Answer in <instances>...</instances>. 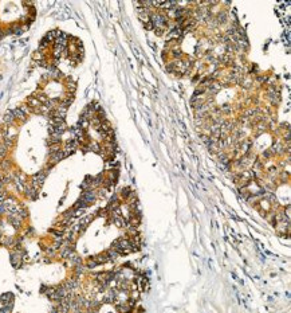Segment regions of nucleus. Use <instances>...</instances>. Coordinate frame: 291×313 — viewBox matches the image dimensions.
<instances>
[{"label":"nucleus","mask_w":291,"mask_h":313,"mask_svg":"<svg viewBox=\"0 0 291 313\" xmlns=\"http://www.w3.org/2000/svg\"><path fill=\"white\" fill-rule=\"evenodd\" d=\"M27 42H28V38H24V39H20V40H19V43H20V45H24V43H27Z\"/></svg>","instance_id":"37"},{"label":"nucleus","mask_w":291,"mask_h":313,"mask_svg":"<svg viewBox=\"0 0 291 313\" xmlns=\"http://www.w3.org/2000/svg\"><path fill=\"white\" fill-rule=\"evenodd\" d=\"M50 313H58V310H56V308L54 306V308H52V309L50 310Z\"/></svg>","instance_id":"39"},{"label":"nucleus","mask_w":291,"mask_h":313,"mask_svg":"<svg viewBox=\"0 0 291 313\" xmlns=\"http://www.w3.org/2000/svg\"><path fill=\"white\" fill-rule=\"evenodd\" d=\"M32 58H34V61H43L44 59V54H43V51L36 50L34 53V55H32Z\"/></svg>","instance_id":"23"},{"label":"nucleus","mask_w":291,"mask_h":313,"mask_svg":"<svg viewBox=\"0 0 291 313\" xmlns=\"http://www.w3.org/2000/svg\"><path fill=\"white\" fill-rule=\"evenodd\" d=\"M7 210H6V206H4V203H0V215L6 214Z\"/></svg>","instance_id":"34"},{"label":"nucleus","mask_w":291,"mask_h":313,"mask_svg":"<svg viewBox=\"0 0 291 313\" xmlns=\"http://www.w3.org/2000/svg\"><path fill=\"white\" fill-rule=\"evenodd\" d=\"M8 216H7V222L9 225H11L13 229L15 230H19L22 227V225H23V220L19 218L16 214H7Z\"/></svg>","instance_id":"3"},{"label":"nucleus","mask_w":291,"mask_h":313,"mask_svg":"<svg viewBox=\"0 0 291 313\" xmlns=\"http://www.w3.org/2000/svg\"><path fill=\"white\" fill-rule=\"evenodd\" d=\"M40 105H42V103L38 101L34 96H31V97L27 98V106L30 108V109H36V108H39Z\"/></svg>","instance_id":"14"},{"label":"nucleus","mask_w":291,"mask_h":313,"mask_svg":"<svg viewBox=\"0 0 291 313\" xmlns=\"http://www.w3.org/2000/svg\"><path fill=\"white\" fill-rule=\"evenodd\" d=\"M267 78H268L267 75H256V77H255V79H256L259 83H266V82H267Z\"/></svg>","instance_id":"30"},{"label":"nucleus","mask_w":291,"mask_h":313,"mask_svg":"<svg viewBox=\"0 0 291 313\" xmlns=\"http://www.w3.org/2000/svg\"><path fill=\"white\" fill-rule=\"evenodd\" d=\"M81 199L85 200L86 203H89V204H93V203L97 200V192H95V189H87V191H83L82 195H81Z\"/></svg>","instance_id":"2"},{"label":"nucleus","mask_w":291,"mask_h":313,"mask_svg":"<svg viewBox=\"0 0 291 313\" xmlns=\"http://www.w3.org/2000/svg\"><path fill=\"white\" fill-rule=\"evenodd\" d=\"M7 192H4V191H2V192H0V203H4V200H6V199H7Z\"/></svg>","instance_id":"33"},{"label":"nucleus","mask_w":291,"mask_h":313,"mask_svg":"<svg viewBox=\"0 0 291 313\" xmlns=\"http://www.w3.org/2000/svg\"><path fill=\"white\" fill-rule=\"evenodd\" d=\"M19 218H20V219L23 220V219H26V218L28 216V210H27V208L24 207V206H20V204H19V210H18V214H16Z\"/></svg>","instance_id":"17"},{"label":"nucleus","mask_w":291,"mask_h":313,"mask_svg":"<svg viewBox=\"0 0 291 313\" xmlns=\"http://www.w3.org/2000/svg\"><path fill=\"white\" fill-rule=\"evenodd\" d=\"M49 172H50V171L43 169V171H39L38 173H35L34 176L31 178V186L34 187V188H36V189H39L42 187V184L44 183V180L47 178V175H49Z\"/></svg>","instance_id":"1"},{"label":"nucleus","mask_w":291,"mask_h":313,"mask_svg":"<svg viewBox=\"0 0 291 313\" xmlns=\"http://www.w3.org/2000/svg\"><path fill=\"white\" fill-rule=\"evenodd\" d=\"M0 238H2V233H0Z\"/></svg>","instance_id":"40"},{"label":"nucleus","mask_w":291,"mask_h":313,"mask_svg":"<svg viewBox=\"0 0 291 313\" xmlns=\"http://www.w3.org/2000/svg\"><path fill=\"white\" fill-rule=\"evenodd\" d=\"M59 149H60V145H59V144H52V145H50V146H49V153H50V155H52V153L58 152Z\"/></svg>","instance_id":"26"},{"label":"nucleus","mask_w":291,"mask_h":313,"mask_svg":"<svg viewBox=\"0 0 291 313\" xmlns=\"http://www.w3.org/2000/svg\"><path fill=\"white\" fill-rule=\"evenodd\" d=\"M7 152H8V148L2 143V144H0V157H6Z\"/></svg>","instance_id":"28"},{"label":"nucleus","mask_w":291,"mask_h":313,"mask_svg":"<svg viewBox=\"0 0 291 313\" xmlns=\"http://www.w3.org/2000/svg\"><path fill=\"white\" fill-rule=\"evenodd\" d=\"M90 204H89V203H86L85 200H82V199H78V200L77 202H75V204H74V210H77V208H82V210H86V208H87Z\"/></svg>","instance_id":"18"},{"label":"nucleus","mask_w":291,"mask_h":313,"mask_svg":"<svg viewBox=\"0 0 291 313\" xmlns=\"http://www.w3.org/2000/svg\"><path fill=\"white\" fill-rule=\"evenodd\" d=\"M0 302H2V305L13 304V294H12L11 292H7V293L0 294Z\"/></svg>","instance_id":"7"},{"label":"nucleus","mask_w":291,"mask_h":313,"mask_svg":"<svg viewBox=\"0 0 291 313\" xmlns=\"http://www.w3.org/2000/svg\"><path fill=\"white\" fill-rule=\"evenodd\" d=\"M9 257H11V263H12V266L15 268V269H19L22 266V255H20V253H18V251H13V250H11V254H9Z\"/></svg>","instance_id":"5"},{"label":"nucleus","mask_w":291,"mask_h":313,"mask_svg":"<svg viewBox=\"0 0 291 313\" xmlns=\"http://www.w3.org/2000/svg\"><path fill=\"white\" fill-rule=\"evenodd\" d=\"M166 28L168 27H154V34L157 35V36H163L165 32H166Z\"/></svg>","instance_id":"24"},{"label":"nucleus","mask_w":291,"mask_h":313,"mask_svg":"<svg viewBox=\"0 0 291 313\" xmlns=\"http://www.w3.org/2000/svg\"><path fill=\"white\" fill-rule=\"evenodd\" d=\"M180 126H181V129H183L184 132H185V130H187V126H185V124H184V122H183V121H180Z\"/></svg>","instance_id":"36"},{"label":"nucleus","mask_w":291,"mask_h":313,"mask_svg":"<svg viewBox=\"0 0 291 313\" xmlns=\"http://www.w3.org/2000/svg\"><path fill=\"white\" fill-rule=\"evenodd\" d=\"M144 28L146 31H152V30H154V26L152 24V22L149 20V22H146V23H144Z\"/></svg>","instance_id":"32"},{"label":"nucleus","mask_w":291,"mask_h":313,"mask_svg":"<svg viewBox=\"0 0 291 313\" xmlns=\"http://www.w3.org/2000/svg\"><path fill=\"white\" fill-rule=\"evenodd\" d=\"M150 11L152 9H146V8H138L137 11V16L142 23L149 22V16H150Z\"/></svg>","instance_id":"6"},{"label":"nucleus","mask_w":291,"mask_h":313,"mask_svg":"<svg viewBox=\"0 0 291 313\" xmlns=\"http://www.w3.org/2000/svg\"><path fill=\"white\" fill-rule=\"evenodd\" d=\"M11 112H12V114H13V117H15L16 120H22V121H24V120H26V117H27L26 113L20 110V108L11 109Z\"/></svg>","instance_id":"10"},{"label":"nucleus","mask_w":291,"mask_h":313,"mask_svg":"<svg viewBox=\"0 0 291 313\" xmlns=\"http://www.w3.org/2000/svg\"><path fill=\"white\" fill-rule=\"evenodd\" d=\"M69 261H70V265H71V266H77V265H82V263H83L82 258L78 257V255L75 254V253L69 258Z\"/></svg>","instance_id":"16"},{"label":"nucleus","mask_w":291,"mask_h":313,"mask_svg":"<svg viewBox=\"0 0 291 313\" xmlns=\"http://www.w3.org/2000/svg\"><path fill=\"white\" fill-rule=\"evenodd\" d=\"M38 191L39 189H36L31 186V184H27L26 183V187H24V191H23V194L26 195V198L31 199V200H35V199L38 198Z\"/></svg>","instance_id":"4"},{"label":"nucleus","mask_w":291,"mask_h":313,"mask_svg":"<svg viewBox=\"0 0 291 313\" xmlns=\"http://www.w3.org/2000/svg\"><path fill=\"white\" fill-rule=\"evenodd\" d=\"M85 214V210H82V208H77V210H74V218H81Z\"/></svg>","instance_id":"31"},{"label":"nucleus","mask_w":291,"mask_h":313,"mask_svg":"<svg viewBox=\"0 0 291 313\" xmlns=\"http://www.w3.org/2000/svg\"><path fill=\"white\" fill-rule=\"evenodd\" d=\"M85 266L87 268V269H90V270H93V269L97 268L98 265H97V262L94 261L93 257H90V258H87V261H86V265H85Z\"/></svg>","instance_id":"21"},{"label":"nucleus","mask_w":291,"mask_h":313,"mask_svg":"<svg viewBox=\"0 0 291 313\" xmlns=\"http://www.w3.org/2000/svg\"><path fill=\"white\" fill-rule=\"evenodd\" d=\"M118 176H120V173H118V169H110L106 175H105V178L109 179V180H112L113 183H117Z\"/></svg>","instance_id":"12"},{"label":"nucleus","mask_w":291,"mask_h":313,"mask_svg":"<svg viewBox=\"0 0 291 313\" xmlns=\"http://www.w3.org/2000/svg\"><path fill=\"white\" fill-rule=\"evenodd\" d=\"M273 152H271V151L270 149H266V151H263V152H262V157H263L264 160H270L271 157H273Z\"/></svg>","instance_id":"27"},{"label":"nucleus","mask_w":291,"mask_h":313,"mask_svg":"<svg viewBox=\"0 0 291 313\" xmlns=\"http://www.w3.org/2000/svg\"><path fill=\"white\" fill-rule=\"evenodd\" d=\"M220 112H221V114H231L232 113V106L230 105V103H223L221 108H220Z\"/></svg>","instance_id":"20"},{"label":"nucleus","mask_w":291,"mask_h":313,"mask_svg":"<svg viewBox=\"0 0 291 313\" xmlns=\"http://www.w3.org/2000/svg\"><path fill=\"white\" fill-rule=\"evenodd\" d=\"M44 253H46V255H49V257H54L56 250L52 249V247H47V249H44Z\"/></svg>","instance_id":"29"},{"label":"nucleus","mask_w":291,"mask_h":313,"mask_svg":"<svg viewBox=\"0 0 291 313\" xmlns=\"http://www.w3.org/2000/svg\"><path fill=\"white\" fill-rule=\"evenodd\" d=\"M12 308H13V304L2 305V308H0V313H11L12 312Z\"/></svg>","instance_id":"25"},{"label":"nucleus","mask_w":291,"mask_h":313,"mask_svg":"<svg viewBox=\"0 0 291 313\" xmlns=\"http://www.w3.org/2000/svg\"><path fill=\"white\" fill-rule=\"evenodd\" d=\"M215 19H216V22L219 24H224V23H227V20H228V15L226 11H219L217 15L215 16Z\"/></svg>","instance_id":"11"},{"label":"nucleus","mask_w":291,"mask_h":313,"mask_svg":"<svg viewBox=\"0 0 291 313\" xmlns=\"http://www.w3.org/2000/svg\"><path fill=\"white\" fill-rule=\"evenodd\" d=\"M13 121H15V117H13V114H12L11 110H8L6 114L3 116V122H4V124H6L7 126H9V125L13 124Z\"/></svg>","instance_id":"13"},{"label":"nucleus","mask_w":291,"mask_h":313,"mask_svg":"<svg viewBox=\"0 0 291 313\" xmlns=\"http://www.w3.org/2000/svg\"><path fill=\"white\" fill-rule=\"evenodd\" d=\"M0 169L8 172V171L11 169V161H9V160H6V159L2 160V161H0Z\"/></svg>","instance_id":"19"},{"label":"nucleus","mask_w":291,"mask_h":313,"mask_svg":"<svg viewBox=\"0 0 291 313\" xmlns=\"http://www.w3.org/2000/svg\"><path fill=\"white\" fill-rule=\"evenodd\" d=\"M280 126H282V128H284V122H282V124H280ZM286 128H288V129H290V126H288V122H286Z\"/></svg>","instance_id":"38"},{"label":"nucleus","mask_w":291,"mask_h":313,"mask_svg":"<svg viewBox=\"0 0 291 313\" xmlns=\"http://www.w3.org/2000/svg\"><path fill=\"white\" fill-rule=\"evenodd\" d=\"M132 192H133V189L130 187H123L121 191H120V194H118V196H120L121 200H122V199H123V200H126V199L132 195Z\"/></svg>","instance_id":"15"},{"label":"nucleus","mask_w":291,"mask_h":313,"mask_svg":"<svg viewBox=\"0 0 291 313\" xmlns=\"http://www.w3.org/2000/svg\"><path fill=\"white\" fill-rule=\"evenodd\" d=\"M94 261L97 262V265L99 266V265H105V263H107L109 262V257L106 255V253H101V254H97V255H94Z\"/></svg>","instance_id":"8"},{"label":"nucleus","mask_w":291,"mask_h":313,"mask_svg":"<svg viewBox=\"0 0 291 313\" xmlns=\"http://www.w3.org/2000/svg\"><path fill=\"white\" fill-rule=\"evenodd\" d=\"M252 85H254V78H252L251 75H244V78H243L240 86L243 89H251Z\"/></svg>","instance_id":"9"},{"label":"nucleus","mask_w":291,"mask_h":313,"mask_svg":"<svg viewBox=\"0 0 291 313\" xmlns=\"http://www.w3.org/2000/svg\"><path fill=\"white\" fill-rule=\"evenodd\" d=\"M166 73L169 74H176V66L173 63V61H170V62L166 63Z\"/></svg>","instance_id":"22"},{"label":"nucleus","mask_w":291,"mask_h":313,"mask_svg":"<svg viewBox=\"0 0 291 313\" xmlns=\"http://www.w3.org/2000/svg\"><path fill=\"white\" fill-rule=\"evenodd\" d=\"M133 53L136 54V58H138L140 59V53H138V50H137V47H133Z\"/></svg>","instance_id":"35"}]
</instances>
